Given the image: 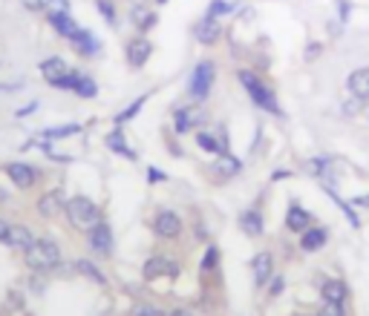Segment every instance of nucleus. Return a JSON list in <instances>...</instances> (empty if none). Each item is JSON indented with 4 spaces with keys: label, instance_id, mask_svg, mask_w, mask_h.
Masks as SVG:
<instances>
[{
    "label": "nucleus",
    "instance_id": "f257e3e1",
    "mask_svg": "<svg viewBox=\"0 0 369 316\" xmlns=\"http://www.w3.org/2000/svg\"><path fill=\"white\" fill-rule=\"evenodd\" d=\"M24 262L29 270L35 273H49V270H58L61 265V248L55 239H49V236H41V239H35L26 251H24Z\"/></svg>",
    "mask_w": 369,
    "mask_h": 316
},
{
    "label": "nucleus",
    "instance_id": "f03ea898",
    "mask_svg": "<svg viewBox=\"0 0 369 316\" xmlns=\"http://www.w3.org/2000/svg\"><path fill=\"white\" fill-rule=\"evenodd\" d=\"M64 216H66V221L76 227V230H90L96 221H101V210H98V204L93 201V199H87V196H72V199H66V207H64Z\"/></svg>",
    "mask_w": 369,
    "mask_h": 316
},
{
    "label": "nucleus",
    "instance_id": "7ed1b4c3",
    "mask_svg": "<svg viewBox=\"0 0 369 316\" xmlns=\"http://www.w3.org/2000/svg\"><path fill=\"white\" fill-rule=\"evenodd\" d=\"M237 78H240V84L246 87V93L251 95V101H254L260 110H266V112H271V115H283V110H280L274 93L260 81V75H254L251 69H240Z\"/></svg>",
    "mask_w": 369,
    "mask_h": 316
},
{
    "label": "nucleus",
    "instance_id": "20e7f679",
    "mask_svg": "<svg viewBox=\"0 0 369 316\" xmlns=\"http://www.w3.org/2000/svg\"><path fill=\"white\" fill-rule=\"evenodd\" d=\"M213 78H216V66H213V60H202V63H196V69H193V75H191V84H188V90H191V95H193L196 101H205V98L211 95Z\"/></svg>",
    "mask_w": 369,
    "mask_h": 316
},
{
    "label": "nucleus",
    "instance_id": "39448f33",
    "mask_svg": "<svg viewBox=\"0 0 369 316\" xmlns=\"http://www.w3.org/2000/svg\"><path fill=\"white\" fill-rule=\"evenodd\" d=\"M4 173L18 190H32L41 181V170L26 162H9V164H4Z\"/></svg>",
    "mask_w": 369,
    "mask_h": 316
},
{
    "label": "nucleus",
    "instance_id": "423d86ee",
    "mask_svg": "<svg viewBox=\"0 0 369 316\" xmlns=\"http://www.w3.org/2000/svg\"><path fill=\"white\" fill-rule=\"evenodd\" d=\"M87 248L98 256H110L113 253V227L101 218L87 230Z\"/></svg>",
    "mask_w": 369,
    "mask_h": 316
},
{
    "label": "nucleus",
    "instance_id": "0eeeda50",
    "mask_svg": "<svg viewBox=\"0 0 369 316\" xmlns=\"http://www.w3.org/2000/svg\"><path fill=\"white\" fill-rule=\"evenodd\" d=\"M153 233L159 236V239H179L182 236V218H179V213H173V210H159L156 213V218H153Z\"/></svg>",
    "mask_w": 369,
    "mask_h": 316
},
{
    "label": "nucleus",
    "instance_id": "6e6552de",
    "mask_svg": "<svg viewBox=\"0 0 369 316\" xmlns=\"http://www.w3.org/2000/svg\"><path fill=\"white\" fill-rule=\"evenodd\" d=\"M141 276H144L147 282H153V279H159V276L176 279V276H179V265H176L173 259H168V256H151V259L144 262V268H141Z\"/></svg>",
    "mask_w": 369,
    "mask_h": 316
},
{
    "label": "nucleus",
    "instance_id": "1a4fd4ad",
    "mask_svg": "<svg viewBox=\"0 0 369 316\" xmlns=\"http://www.w3.org/2000/svg\"><path fill=\"white\" fill-rule=\"evenodd\" d=\"M64 207H66V196H64L61 187H58V190H46V193L38 199V204H35V210H38L44 218H58V216L64 213Z\"/></svg>",
    "mask_w": 369,
    "mask_h": 316
},
{
    "label": "nucleus",
    "instance_id": "9d476101",
    "mask_svg": "<svg viewBox=\"0 0 369 316\" xmlns=\"http://www.w3.org/2000/svg\"><path fill=\"white\" fill-rule=\"evenodd\" d=\"M124 55H127V63H130L133 69H138V66H144V63H147V58L153 55V43L147 41L144 35H136V38L124 46Z\"/></svg>",
    "mask_w": 369,
    "mask_h": 316
},
{
    "label": "nucleus",
    "instance_id": "9b49d317",
    "mask_svg": "<svg viewBox=\"0 0 369 316\" xmlns=\"http://www.w3.org/2000/svg\"><path fill=\"white\" fill-rule=\"evenodd\" d=\"M251 273H254V285H257V288H263L266 282H271V273H274V256H271L268 251L257 253V256L251 259Z\"/></svg>",
    "mask_w": 369,
    "mask_h": 316
},
{
    "label": "nucleus",
    "instance_id": "f8f14e48",
    "mask_svg": "<svg viewBox=\"0 0 369 316\" xmlns=\"http://www.w3.org/2000/svg\"><path fill=\"white\" fill-rule=\"evenodd\" d=\"M285 227H288L291 233L309 230V227H312V213H309L306 207H300L298 201H291V204H288V213H285Z\"/></svg>",
    "mask_w": 369,
    "mask_h": 316
},
{
    "label": "nucleus",
    "instance_id": "ddd939ff",
    "mask_svg": "<svg viewBox=\"0 0 369 316\" xmlns=\"http://www.w3.org/2000/svg\"><path fill=\"white\" fill-rule=\"evenodd\" d=\"M32 242H35V233H32L26 224H12V227H9V233H6V239H4V245H6V248L21 251V253H24Z\"/></svg>",
    "mask_w": 369,
    "mask_h": 316
},
{
    "label": "nucleus",
    "instance_id": "4468645a",
    "mask_svg": "<svg viewBox=\"0 0 369 316\" xmlns=\"http://www.w3.org/2000/svg\"><path fill=\"white\" fill-rule=\"evenodd\" d=\"M69 43L76 46V52H79L81 58H93V55H98V52H101V41H98L90 29H79V32H76V38H72Z\"/></svg>",
    "mask_w": 369,
    "mask_h": 316
},
{
    "label": "nucleus",
    "instance_id": "2eb2a0df",
    "mask_svg": "<svg viewBox=\"0 0 369 316\" xmlns=\"http://www.w3.org/2000/svg\"><path fill=\"white\" fill-rule=\"evenodd\" d=\"M349 93L358 98V101H369V66H360L349 75Z\"/></svg>",
    "mask_w": 369,
    "mask_h": 316
},
{
    "label": "nucleus",
    "instance_id": "dca6fc26",
    "mask_svg": "<svg viewBox=\"0 0 369 316\" xmlns=\"http://www.w3.org/2000/svg\"><path fill=\"white\" fill-rule=\"evenodd\" d=\"M196 144L205 149V152H213V155H228V138L226 132H219V138H213L211 132H196Z\"/></svg>",
    "mask_w": 369,
    "mask_h": 316
},
{
    "label": "nucleus",
    "instance_id": "f3484780",
    "mask_svg": "<svg viewBox=\"0 0 369 316\" xmlns=\"http://www.w3.org/2000/svg\"><path fill=\"white\" fill-rule=\"evenodd\" d=\"M104 144H107V149H113L116 155L127 158V162H136V152H133V149H130V144L124 141V130H121V127H116L113 132H107Z\"/></svg>",
    "mask_w": 369,
    "mask_h": 316
},
{
    "label": "nucleus",
    "instance_id": "a211bd4d",
    "mask_svg": "<svg viewBox=\"0 0 369 316\" xmlns=\"http://www.w3.org/2000/svg\"><path fill=\"white\" fill-rule=\"evenodd\" d=\"M326 227H309V230H303L300 233V251H306V253H315V251H320L323 245H326Z\"/></svg>",
    "mask_w": 369,
    "mask_h": 316
},
{
    "label": "nucleus",
    "instance_id": "6ab92c4d",
    "mask_svg": "<svg viewBox=\"0 0 369 316\" xmlns=\"http://www.w3.org/2000/svg\"><path fill=\"white\" fill-rule=\"evenodd\" d=\"M199 121H202V110H199V107H185V110H176V124H173V130H176L179 135H185V132H191Z\"/></svg>",
    "mask_w": 369,
    "mask_h": 316
},
{
    "label": "nucleus",
    "instance_id": "aec40b11",
    "mask_svg": "<svg viewBox=\"0 0 369 316\" xmlns=\"http://www.w3.org/2000/svg\"><path fill=\"white\" fill-rule=\"evenodd\" d=\"M46 21H49V26H52L64 41H72V38H76V32L81 29L76 21H72V15H46Z\"/></svg>",
    "mask_w": 369,
    "mask_h": 316
},
{
    "label": "nucleus",
    "instance_id": "412c9836",
    "mask_svg": "<svg viewBox=\"0 0 369 316\" xmlns=\"http://www.w3.org/2000/svg\"><path fill=\"white\" fill-rule=\"evenodd\" d=\"M219 35H223V26H219V21L205 15V18L199 21V26H196V41H199V43H216Z\"/></svg>",
    "mask_w": 369,
    "mask_h": 316
},
{
    "label": "nucleus",
    "instance_id": "4be33fe9",
    "mask_svg": "<svg viewBox=\"0 0 369 316\" xmlns=\"http://www.w3.org/2000/svg\"><path fill=\"white\" fill-rule=\"evenodd\" d=\"M38 69H41V75L46 78V84H49V81H55V78H61L64 72H69L66 60H64V58H58V55H49V58H44V60L38 63Z\"/></svg>",
    "mask_w": 369,
    "mask_h": 316
},
{
    "label": "nucleus",
    "instance_id": "5701e85b",
    "mask_svg": "<svg viewBox=\"0 0 369 316\" xmlns=\"http://www.w3.org/2000/svg\"><path fill=\"white\" fill-rule=\"evenodd\" d=\"M240 227H243V233H246V236L257 239V236H263V230H266V224H263V213H260V210H246V213L240 216Z\"/></svg>",
    "mask_w": 369,
    "mask_h": 316
},
{
    "label": "nucleus",
    "instance_id": "b1692460",
    "mask_svg": "<svg viewBox=\"0 0 369 316\" xmlns=\"http://www.w3.org/2000/svg\"><path fill=\"white\" fill-rule=\"evenodd\" d=\"M320 296L323 302H332V305H343L346 302V285L340 279H326L320 285Z\"/></svg>",
    "mask_w": 369,
    "mask_h": 316
},
{
    "label": "nucleus",
    "instance_id": "393cba45",
    "mask_svg": "<svg viewBox=\"0 0 369 316\" xmlns=\"http://www.w3.org/2000/svg\"><path fill=\"white\" fill-rule=\"evenodd\" d=\"M130 18H133V23L138 26V35H144V32H151L153 26H156V12H151V9H144V6H133V12H130Z\"/></svg>",
    "mask_w": 369,
    "mask_h": 316
},
{
    "label": "nucleus",
    "instance_id": "a878e982",
    "mask_svg": "<svg viewBox=\"0 0 369 316\" xmlns=\"http://www.w3.org/2000/svg\"><path fill=\"white\" fill-rule=\"evenodd\" d=\"M84 127L81 124H64V127H46L44 132H41V138H46V141H64V138H72V135H79Z\"/></svg>",
    "mask_w": 369,
    "mask_h": 316
},
{
    "label": "nucleus",
    "instance_id": "bb28decb",
    "mask_svg": "<svg viewBox=\"0 0 369 316\" xmlns=\"http://www.w3.org/2000/svg\"><path fill=\"white\" fill-rule=\"evenodd\" d=\"M79 84H81V72H76V69H69L61 78H55V81H49L52 90H64V93H76Z\"/></svg>",
    "mask_w": 369,
    "mask_h": 316
},
{
    "label": "nucleus",
    "instance_id": "cd10ccee",
    "mask_svg": "<svg viewBox=\"0 0 369 316\" xmlns=\"http://www.w3.org/2000/svg\"><path fill=\"white\" fill-rule=\"evenodd\" d=\"M76 270H79L81 276H87L90 282H96V285H101V288L107 285V276H104V273L98 270V265H96L93 259H79V262H76Z\"/></svg>",
    "mask_w": 369,
    "mask_h": 316
},
{
    "label": "nucleus",
    "instance_id": "c85d7f7f",
    "mask_svg": "<svg viewBox=\"0 0 369 316\" xmlns=\"http://www.w3.org/2000/svg\"><path fill=\"white\" fill-rule=\"evenodd\" d=\"M240 170H243V162H240V158H234L231 152L228 155H219V162L213 167V173H226V176H237Z\"/></svg>",
    "mask_w": 369,
    "mask_h": 316
},
{
    "label": "nucleus",
    "instance_id": "c756f323",
    "mask_svg": "<svg viewBox=\"0 0 369 316\" xmlns=\"http://www.w3.org/2000/svg\"><path fill=\"white\" fill-rule=\"evenodd\" d=\"M326 193H329V196H332V201H335V204H338V207H340V210L346 213L349 224H352V227H360V218H358V213L352 210V204H346V201H343V199H340V196L335 193V187H326Z\"/></svg>",
    "mask_w": 369,
    "mask_h": 316
},
{
    "label": "nucleus",
    "instance_id": "7c9ffc66",
    "mask_svg": "<svg viewBox=\"0 0 369 316\" xmlns=\"http://www.w3.org/2000/svg\"><path fill=\"white\" fill-rule=\"evenodd\" d=\"M144 101H147V95H141V98H136V101H133V104H130L127 110H121V112L116 115V127H121L124 121H130V118H136V115L141 112V107H144Z\"/></svg>",
    "mask_w": 369,
    "mask_h": 316
},
{
    "label": "nucleus",
    "instance_id": "2f4dec72",
    "mask_svg": "<svg viewBox=\"0 0 369 316\" xmlns=\"http://www.w3.org/2000/svg\"><path fill=\"white\" fill-rule=\"evenodd\" d=\"M76 95H79V98H96V95H98V84L93 81L90 75H81V84H79Z\"/></svg>",
    "mask_w": 369,
    "mask_h": 316
},
{
    "label": "nucleus",
    "instance_id": "473e14b6",
    "mask_svg": "<svg viewBox=\"0 0 369 316\" xmlns=\"http://www.w3.org/2000/svg\"><path fill=\"white\" fill-rule=\"evenodd\" d=\"M96 6H98L101 18H104L110 26H116V23H118V18H116V4H113V0H96Z\"/></svg>",
    "mask_w": 369,
    "mask_h": 316
},
{
    "label": "nucleus",
    "instance_id": "72a5a7b5",
    "mask_svg": "<svg viewBox=\"0 0 369 316\" xmlns=\"http://www.w3.org/2000/svg\"><path fill=\"white\" fill-rule=\"evenodd\" d=\"M216 268H219V248L211 245V248L205 251V256H202V270L211 273V270H216Z\"/></svg>",
    "mask_w": 369,
    "mask_h": 316
},
{
    "label": "nucleus",
    "instance_id": "f704fd0d",
    "mask_svg": "<svg viewBox=\"0 0 369 316\" xmlns=\"http://www.w3.org/2000/svg\"><path fill=\"white\" fill-rule=\"evenodd\" d=\"M46 15H69V0H44Z\"/></svg>",
    "mask_w": 369,
    "mask_h": 316
},
{
    "label": "nucleus",
    "instance_id": "c9c22d12",
    "mask_svg": "<svg viewBox=\"0 0 369 316\" xmlns=\"http://www.w3.org/2000/svg\"><path fill=\"white\" fill-rule=\"evenodd\" d=\"M234 12V6L231 4H226V0H213V4L208 6V18H219V15H231Z\"/></svg>",
    "mask_w": 369,
    "mask_h": 316
},
{
    "label": "nucleus",
    "instance_id": "e433bc0d",
    "mask_svg": "<svg viewBox=\"0 0 369 316\" xmlns=\"http://www.w3.org/2000/svg\"><path fill=\"white\" fill-rule=\"evenodd\" d=\"M133 316H165L159 307H153V305H138L136 310H133Z\"/></svg>",
    "mask_w": 369,
    "mask_h": 316
},
{
    "label": "nucleus",
    "instance_id": "4c0bfd02",
    "mask_svg": "<svg viewBox=\"0 0 369 316\" xmlns=\"http://www.w3.org/2000/svg\"><path fill=\"white\" fill-rule=\"evenodd\" d=\"M147 181H151V184H159V181H168V173H162L159 167H147Z\"/></svg>",
    "mask_w": 369,
    "mask_h": 316
},
{
    "label": "nucleus",
    "instance_id": "58836bf2",
    "mask_svg": "<svg viewBox=\"0 0 369 316\" xmlns=\"http://www.w3.org/2000/svg\"><path fill=\"white\" fill-rule=\"evenodd\" d=\"M21 6L26 12H44V0H21Z\"/></svg>",
    "mask_w": 369,
    "mask_h": 316
},
{
    "label": "nucleus",
    "instance_id": "ea45409f",
    "mask_svg": "<svg viewBox=\"0 0 369 316\" xmlns=\"http://www.w3.org/2000/svg\"><path fill=\"white\" fill-rule=\"evenodd\" d=\"M38 110H41V104H38V101H32V104L21 107V110H18L15 115H18V118H26V115H32V112H38Z\"/></svg>",
    "mask_w": 369,
    "mask_h": 316
},
{
    "label": "nucleus",
    "instance_id": "a19ab883",
    "mask_svg": "<svg viewBox=\"0 0 369 316\" xmlns=\"http://www.w3.org/2000/svg\"><path fill=\"white\" fill-rule=\"evenodd\" d=\"M283 288H285V279H283V276H277V279H271L268 293H271V296H280V293H283Z\"/></svg>",
    "mask_w": 369,
    "mask_h": 316
},
{
    "label": "nucleus",
    "instance_id": "79ce46f5",
    "mask_svg": "<svg viewBox=\"0 0 369 316\" xmlns=\"http://www.w3.org/2000/svg\"><path fill=\"white\" fill-rule=\"evenodd\" d=\"M338 9H340V21H349V15H352V4H349V0H338Z\"/></svg>",
    "mask_w": 369,
    "mask_h": 316
},
{
    "label": "nucleus",
    "instance_id": "37998d69",
    "mask_svg": "<svg viewBox=\"0 0 369 316\" xmlns=\"http://www.w3.org/2000/svg\"><path fill=\"white\" fill-rule=\"evenodd\" d=\"M9 227H12V224H9V221H6L4 216H0V242H4V239H6V233H9Z\"/></svg>",
    "mask_w": 369,
    "mask_h": 316
},
{
    "label": "nucleus",
    "instance_id": "c03bdc74",
    "mask_svg": "<svg viewBox=\"0 0 369 316\" xmlns=\"http://www.w3.org/2000/svg\"><path fill=\"white\" fill-rule=\"evenodd\" d=\"M15 90H24V84H4L0 93H15Z\"/></svg>",
    "mask_w": 369,
    "mask_h": 316
},
{
    "label": "nucleus",
    "instance_id": "a18cd8bd",
    "mask_svg": "<svg viewBox=\"0 0 369 316\" xmlns=\"http://www.w3.org/2000/svg\"><path fill=\"white\" fill-rule=\"evenodd\" d=\"M318 52H320V43H312V46H309V52H306V58H309V60H315V55H318Z\"/></svg>",
    "mask_w": 369,
    "mask_h": 316
},
{
    "label": "nucleus",
    "instance_id": "49530a36",
    "mask_svg": "<svg viewBox=\"0 0 369 316\" xmlns=\"http://www.w3.org/2000/svg\"><path fill=\"white\" fill-rule=\"evenodd\" d=\"M288 176H291L288 170H274V173H271V179H274V181H280V179H288Z\"/></svg>",
    "mask_w": 369,
    "mask_h": 316
},
{
    "label": "nucleus",
    "instance_id": "de8ad7c7",
    "mask_svg": "<svg viewBox=\"0 0 369 316\" xmlns=\"http://www.w3.org/2000/svg\"><path fill=\"white\" fill-rule=\"evenodd\" d=\"M352 204H358V207H369V193H366V196H358Z\"/></svg>",
    "mask_w": 369,
    "mask_h": 316
},
{
    "label": "nucleus",
    "instance_id": "09e8293b",
    "mask_svg": "<svg viewBox=\"0 0 369 316\" xmlns=\"http://www.w3.org/2000/svg\"><path fill=\"white\" fill-rule=\"evenodd\" d=\"M168 316H193V313H191V310H185V307H176V310H173V313H168Z\"/></svg>",
    "mask_w": 369,
    "mask_h": 316
},
{
    "label": "nucleus",
    "instance_id": "8fccbe9b",
    "mask_svg": "<svg viewBox=\"0 0 369 316\" xmlns=\"http://www.w3.org/2000/svg\"><path fill=\"white\" fill-rule=\"evenodd\" d=\"M0 204H9V193L6 190H0Z\"/></svg>",
    "mask_w": 369,
    "mask_h": 316
},
{
    "label": "nucleus",
    "instance_id": "3c124183",
    "mask_svg": "<svg viewBox=\"0 0 369 316\" xmlns=\"http://www.w3.org/2000/svg\"><path fill=\"white\" fill-rule=\"evenodd\" d=\"M156 4H168V0H156Z\"/></svg>",
    "mask_w": 369,
    "mask_h": 316
}]
</instances>
